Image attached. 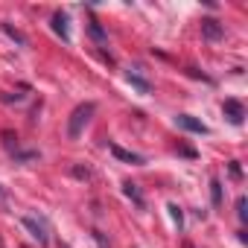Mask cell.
<instances>
[{"mask_svg":"<svg viewBox=\"0 0 248 248\" xmlns=\"http://www.w3.org/2000/svg\"><path fill=\"white\" fill-rule=\"evenodd\" d=\"M178 152H181V155H187V158H196V152H193V149H190V146H181V149H178Z\"/></svg>","mask_w":248,"mask_h":248,"instance_id":"20","label":"cell"},{"mask_svg":"<svg viewBox=\"0 0 248 248\" xmlns=\"http://www.w3.org/2000/svg\"><path fill=\"white\" fill-rule=\"evenodd\" d=\"M184 248H193V245H190V242H184Z\"/></svg>","mask_w":248,"mask_h":248,"instance_id":"21","label":"cell"},{"mask_svg":"<svg viewBox=\"0 0 248 248\" xmlns=\"http://www.w3.org/2000/svg\"><path fill=\"white\" fill-rule=\"evenodd\" d=\"M167 210H170V216H172V222H175V228L181 231V228H184V210H181V207H178L175 202H170V204H167Z\"/></svg>","mask_w":248,"mask_h":248,"instance_id":"13","label":"cell"},{"mask_svg":"<svg viewBox=\"0 0 248 248\" xmlns=\"http://www.w3.org/2000/svg\"><path fill=\"white\" fill-rule=\"evenodd\" d=\"M236 216H239V222H245V219H248V199H245V196H239V199H236Z\"/></svg>","mask_w":248,"mask_h":248,"instance_id":"15","label":"cell"},{"mask_svg":"<svg viewBox=\"0 0 248 248\" xmlns=\"http://www.w3.org/2000/svg\"><path fill=\"white\" fill-rule=\"evenodd\" d=\"M88 32H91V38H93V41H99V44L108 38V35H105V30L99 27V21H96V18H91V21H88Z\"/></svg>","mask_w":248,"mask_h":248,"instance_id":"10","label":"cell"},{"mask_svg":"<svg viewBox=\"0 0 248 248\" xmlns=\"http://www.w3.org/2000/svg\"><path fill=\"white\" fill-rule=\"evenodd\" d=\"M70 172H73L76 178H82V181H88V178H91V170H88V167H73Z\"/></svg>","mask_w":248,"mask_h":248,"instance_id":"17","label":"cell"},{"mask_svg":"<svg viewBox=\"0 0 248 248\" xmlns=\"http://www.w3.org/2000/svg\"><path fill=\"white\" fill-rule=\"evenodd\" d=\"M126 79H129V85H132V88H138L140 93H152V85H149V79H143L138 70H129V73H126Z\"/></svg>","mask_w":248,"mask_h":248,"instance_id":"9","label":"cell"},{"mask_svg":"<svg viewBox=\"0 0 248 248\" xmlns=\"http://www.w3.org/2000/svg\"><path fill=\"white\" fill-rule=\"evenodd\" d=\"M0 210H9V190L0 184Z\"/></svg>","mask_w":248,"mask_h":248,"instance_id":"16","label":"cell"},{"mask_svg":"<svg viewBox=\"0 0 248 248\" xmlns=\"http://www.w3.org/2000/svg\"><path fill=\"white\" fill-rule=\"evenodd\" d=\"M50 27H53V32H56L64 44H70V30H67V15H64V12H56L53 21H50Z\"/></svg>","mask_w":248,"mask_h":248,"instance_id":"7","label":"cell"},{"mask_svg":"<svg viewBox=\"0 0 248 248\" xmlns=\"http://www.w3.org/2000/svg\"><path fill=\"white\" fill-rule=\"evenodd\" d=\"M222 114L228 117L231 126H242V120H245V108H242L239 99H225L222 102Z\"/></svg>","mask_w":248,"mask_h":248,"instance_id":"2","label":"cell"},{"mask_svg":"<svg viewBox=\"0 0 248 248\" xmlns=\"http://www.w3.org/2000/svg\"><path fill=\"white\" fill-rule=\"evenodd\" d=\"M21 225L30 231V236H32V239H38L41 245H47V228H44V222H41V219H35V216H24V219H21Z\"/></svg>","mask_w":248,"mask_h":248,"instance_id":"4","label":"cell"},{"mask_svg":"<svg viewBox=\"0 0 248 248\" xmlns=\"http://www.w3.org/2000/svg\"><path fill=\"white\" fill-rule=\"evenodd\" d=\"M3 32H6V35H9V38L18 44V47H27V35H24V32H18L12 24H3Z\"/></svg>","mask_w":248,"mask_h":248,"instance_id":"11","label":"cell"},{"mask_svg":"<svg viewBox=\"0 0 248 248\" xmlns=\"http://www.w3.org/2000/svg\"><path fill=\"white\" fill-rule=\"evenodd\" d=\"M108 152H111L117 161H123V164H135V167L143 164V155H138V152H132V149H123L120 143H108Z\"/></svg>","mask_w":248,"mask_h":248,"instance_id":"5","label":"cell"},{"mask_svg":"<svg viewBox=\"0 0 248 248\" xmlns=\"http://www.w3.org/2000/svg\"><path fill=\"white\" fill-rule=\"evenodd\" d=\"M231 178H242V170H239L236 161H231Z\"/></svg>","mask_w":248,"mask_h":248,"instance_id":"18","label":"cell"},{"mask_svg":"<svg viewBox=\"0 0 248 248\" xmlns=\"http://www.w3.org/2000/svg\"><path fill=\"white\" fill-rule=\"evenodd\" d=\"M123 193H126V199H132V202H135V207L146 210V196L140 193V187H138L135 181H126V184H123Z\"/></svg>","mask_w":248,"mask_h":248,"instance_id":"8","label":"cell"},{"mask_svg":"<svg viewBox=\"0 0 248 248\" xmlns=\"http://www.w3.org/2000/svg\"><path fill=\"white\" fill-rule=\"evenodd\" d=\"M93 239H96V242H99V248H108V242H105V236H102V233H99V231H93Z\"/></svg>","mask_w":248,"mask_h":248,"instance_id":"19","label":"cell"},{"mask_svg":"<svg viewBox=\"0 0 248 248\" xmlns=\"http://www.w3.org/2000/svg\"><path fill=\"white\" fill-rule=\"evenodd\" d=\"M175 123L184 129V132H193V135H210V129L204 126L202 120H196V117H190V114H178L175 117Z\"/></svg>","mask_w":248,"mask_h":248,"instance_id":"6","label":"cell"},{"mask_svg":"<svg viewBox=\"0 0 248 248\" xmlns=\"http://www.w3.org/2000/svg\"><path fill=\"white\" fill-rule=\"evenodd\" d=\"M210 202H213V207L222 204V181L219 178H210Z\"/></svg>","mask_w":248,"mask_h":248,"instance_id":"12","label":"cell"},{"mask_svg":"<svg viewBox=\"0 0 248 248\" xmlns=\"http://www.w3.org/2000/svg\"><path fill=\"white\" fill-rule=\"evenodd\" d=\"M202 38L207 41H222L225 38V27L216 18H202Z\"/></svg>","mask_w":248,"mask_h":248,"instance_id":"3","label":"cell"},{"mask_svg":"<svg viewBox=\"0 0 248 248\" xmlns=\"http://www.w3.org/2000/svg\"><path fill=\"white\" fill-rule=\"evenodd\" d=\"M93 111H96V102H82V105L73 108V114H70V120H67V138H70V140H76V138L82 135V129L88 126V120L93 117Z\"/></svg>","mask_w":248,"mask_h":248,"instance_id":"1","label":"cell"},{"mask_svg":"<svg viewBox=\"0 0 248 248\" xmlns=\"http://www.w3.org/2000/svg\"><path fill=\"white\" fill-rule=\"evenodd\" d=\"M0 138H3V143H6V149H9L12 155H18V135H12V132L6 129V132H0Z\"/></svg>","mask_w":248,"mask_h":248,"instance_id":"14","label":"cell"}]
</instances>
